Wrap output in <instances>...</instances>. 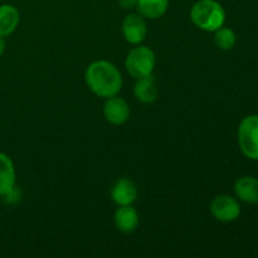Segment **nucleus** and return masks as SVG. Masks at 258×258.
Here are the masks:
<instances>
[{"instance_id":"f8f14e48","label":"nucleus","mask_w":258,"mask_h":258,"mask_svg":"<svg viewBox=\"0 0 258 258\" xmlns=\"http://www.w3.org/2000/svg\"><path fill=\"white\" fill-rule=\"evenodd\" d=\"M134 95L143 103H153L158 98L159 91L153 75L136 80L134 86Z\"/></svg>"},{"instance_id":"9b49d317","label":"nucleus","mask_w":258,"mask_h":258,"mask_svg":"<svg viewBox=\"0 0 258 258\" xmlns=\"http://www.w3.org/2000/svg\"><path fill=\"white\" fill-rule=\"evenodd\" d=\"M237 198L248 204L258 203V179L253 176H242L234 183Z\"/></svg>"},{"instance_id":"4468645a","label":"nucleus","mask_w":258,"mask_h":258,"mask_svg":"<svg viewBox=\"0 0 258 258\" xmlns=\"http://www.w3.org/2000/svg\"><path fill=\"white\" fill-rule=\"evenodd\" d=\"M169 8V0H138L136 10L145 19H159Z\"/></svg>"},{"instance_id":"ddd939ff","label":"nucleus","mask_w":258,"mask_h":258,"mask_svg":"<svg viewBox=\"0 0 258 258\" xmlns=\"http://www.w3.org/2000/svg\"><path fill=\"white\" fill-rule=\"evenodd\" d=\"M20 22L19 10L12 4L0 5V35L8 37L13 34Z\"/></svg>"},{"instance_id":"1a4fd4ad","label":"nucleus","mask_w":258,"mask_h":258,"mask_svg":"<svg viewBox=\"0 0 258 258\" xmlns=\"http://www.w3.org/2000/svg\"><path fill=\"white\" fill-rule=\"evenodd\" d=\"M115 226L121 233L130 234L136 231L140 223V216L133 206H121L116 209L113 216Z\"/></svg>"},{"instance_id":"423d86ee","label":"nucleus","mask_w":258,"mask_h":258,"mask_svg":"<svg viewBox=\"0 0 258 258\" xmlns=\"http://www.w3.org/2000/svg\"><path fill=\"white\" fill-rule=\"evenodd\" d=\"M122 34L126 42L130 44H141L148 35L145 18L139 13H131L126 15L122 22Z\"/></svg>"},{"instance_id":"6e6552de","label":"nucleus","mask_w":258,"mask_h":258,"mask_svg":"<svg viewBox=\"0 0 258 258\" xmlns=\"http://www.w3.org/2000/svg\"><path fill=\"white\" fill-rule=\"evenodd\" d=\"M139 196L136 184L128 178H121L113 184L111 189V198L113 203L121 206H133Z\"/></svg>"},{"instance_id":"9d476101","label":"nucleus","mask_w":258,"mask_h":258,"mask_svg":"<svg viewBox=\"0 0 258 258\" xmlns=\"http://www.w3.org/2000/svg\"><path fill=\"white\" fill-rule=\"evenodd\" d=\"M17 173L12 158L5 153H0V197L9 196L15 188Z\"/></svg>"},{"instance_id":"7ed1b4c3","label":"nucleus","mask_w":258,"mask_h":258,"mask_svg":"<svg viewBox=\"0 0 258 258\" xmlns=\"http://www.w3.org/2000/svg\"><path fill=\"white\" fill-rule=\"evenodd\" d=\"M155 64V52L150 47L143 44H138L130 49L125 59L126 71L135 80L153 75Z\"/></svg>"},{"instance_id":"0eeeda50","label":"nucleus","mask_w":258,"mask_h":258,"mask_svg":"<svg viewBox=\"0 0 258 258\" xmlns=\"http://www.w3.org/2000/svg\"><path fill=\"white\" fill-rule=\"evenodd\" d=\"M130 106L127 101L117 95L106 98L103 105V116L110 123L115 126L123 125L130 118Z\"/></svg>"},{"instance_id":"2eb2a0df","label":"nucleus","mask_w":258,"mask_h":258,"mask_svg":"<svg viewBox=\"0 0 258 258\" xmlns=\"http://www.w3.org/2000/svg\"><path fill=\"white\" fill-rule=\"evenodd\" d=\"M237 42V35L231 28L221 27L214 32V43L222 50H229L234 47Z\"/></svg>"},{"instance_id":"20e7f679","label":"nucleus","mask_w":258,"mask_h":258,"mask_svg":"<svg viewBox=\"0 0 258 258\" xmlns=\"http://www.w3.org/2000/svg\"><path fill=\"white\" fill-rule=\"evenodd\" d=\"M238 144L246 158L258 160V115H249L241 121Z\"/></svg>"},{"instance_id":"f03ea898","label":"nucleus","mask_w":258,"mask_h":258,"mask_svg":"<svg viewBox=\"0 0 258 258\" xmlns=\"http://www.w3.org/2000/svg\"><path fill=\"white\" fill-rule=\"evenodd\" d=\"M193 24L204 32H216L226 22V10L217 0H198L190 9Z\"/></svg>"},{"instance_id":"dca6fc26","label":"nucleus","mask_w":258,"mask_h":258,"mask_svg":"<svg viewBox=\"0 0 258 258\" xmlns=\"http://www.w3.org/2000/svg\"><path fill=\"white\" fill-rule=\"evenodd\" d=\"M136 2L138 0H118L123 9H134V8H136Z\"/></svg>"},{"instance_id":"39448f33","label":"nucleus","mask_w":258,"mask_h":258,"mask_svg":"<svg viewBox=\"0 0 258 258\" xmlns=\"http://www.w3.org/2000/svg\"><path fill=\"white\" fill-rule=\"evenodd\" d=\"M209 209L212 216L222 223H231L241 214V206L238 201L228 194H219L214 197Z\"/></svg>"},{"instance_id":"f257e3e1","label":"nucleus","mask_w":258,"mask_h":258,"mask_svg":"<svg viewBox=\"0 0 258 258\" xmlns=\"http://www.w3.org/2000/svg\"><path fill=\"white\" fill-rule=\"evenodd\" d=\"M85 82L96 96L108 98L116 96L122 90L123 80L120 70L108 60H95L85 72Z\"/></svg>"},{"instance_id":"f3484780","label":"nucleus","mask_w":258,"mask_h":258,"mask_svg":"<svg viewBox=\"0 0 258 258\" xmlns=\"http://www.w3.org/2000/svg\"><path fill=\"white\" fill-rule=\"evenodd\" d=\"M5 48H7V42H5L4 37H2V35H0V57L4 54Z\"/></svg>"}]
</instances>
